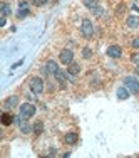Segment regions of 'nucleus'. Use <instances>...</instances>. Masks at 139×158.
<instances>
[{
	"label": "nucleus",
	"mask_w": 139,
	"mask_h": 158,
	"mask_svg": "<svg viewBox=\"0 0 139 158\" xmlns=\"http://www.w3.org/2000/svg\"><path fill=\"white\" fill-rule=\"evenodd\" d=\"M124 86L131 91V94H139V81L134 76H127L124 77Z\"/></svg>",
	"instance_id": "7ed1b4c3"
},
{
	"label": "nucleus",
	"mask_w": 139,
	"mask_h": 158,
	"mask_svg": "<svg viewBox=\"0 0 139 158\" xmlns=\"http://www.w3.org/2000/svg\"><path fill=\"white\" fill-rule=\"evenodd\" d=\"M18 7H20V9H24V7H29V3L25 2V0H22V2L18 3Z\"/></svg>",
	"instance_id": "a878e982"
},
{
	"label": "nucleus",
	"mask_w": 139,
	"mask_h": 158,
	"mask_svg": "<svg viewBox=\"0 0 139 158\" xmlns=\"http://www.w3.org/2000/svg\"><path fill=\"white\" fill-rule=\"evenodd\" d=\"M29 86H30V91H32L35 96H40V94L44 93V79L39 77V76L30 77V81H29Z\"/></svg>",
	"instance_id": "f257e3e1"
},
{
	"label": "nucleus",
	"mask_w": 139,
	"mask_h": 158,
	"mask_svg": "<svg viewBox=\"0 0 139 158\" xmlns=\"http://www.w3.org/2000/svg\"><path fill=\"white\" fill-rule=\"evenodd\" d=\"M5 24H7V17H2V20H0V27H3Z\"/></svg>",
	"instance_id": "bb28decb"
},
{
	"label": "nucleus",
	"mask_w": 139,
	"mask_h": 158,
	"mask_svg": "<svg viewBox=\"0 0 139 158\" xmlns=\"http://www.w3.org/2000/svg\"><path fill=\"white\" fill-rule=\"evenodd\" d=\"M18 104V96L17 94H12V96H9L5 101H3V108L5 110H12V108H15Z\"/></svg>",
	"instance_id": "1a4fd4ad"
},
{
	"label": "nucleus",
	"mask_w": 139,
	"mask_h": 158,
	"mask_svg": "<svg viewBox=\"0 0 139 158\" xmlns=\"http://www.w3.org/2000/svg\"><path fill=\"white\" fill-rule=\"evenodd\" d=\"M126 25H127L129 29H137V27H139V17H137V15H131V17H127Z\"/></svg>",
	"instance_id": "ddd939ff"
},
{
	"label": "nucleus",
	"mask_w": 139,
	"mask_h": 158,
	"mask_svg": "<svg viewBox=\"0 0 139 158\" xmlns=\"http://www.w3.org/2000/svg\"><path fill=\"white\" fill-rule=\"evenodd\" d=\"M30 3H32V5H35V7H42V5H46V3H47V0H30Z\"/></svg>",
	"instance_id": "4be33fe9"
},
{
	"label": "nucleus",
	"mask_w": 139,
	"mask_h": 158,
	"mask_svg": "<svg viewBox=\"0 0 139 158\" xmlns=\"http://www.w3.org/2000/svg\"><path fill=\"white\" fill-rule=\"evenodd\" d=\"M116 94H117L119 99H127V98L131 96V91L126 88V86H121V88L117 89V93H116Z\"/></svg>",
	"instance_id": "4468645a"
},
{
	"label": "nucleus",
	"mask_w": 139,
	"mask_h": 158,
	"mask_svg": "<svg viewBox=\"0 0 139 158\" xmlns=\"http://www.w3.org/2000/svg\"><path fill=\"white\" fill-rule=\"evenodd\" d=\"M82 57H84V59H91L92 57V49L91 47H84V49H82Z\"/></svg>",
	"instance_id": "aec40b11"
},
{
	"label": "nucleus",
	"mask_w": 139,
	"mask_h": 158,
	"mask_svg": "<svg viewBox=\"0 0 139 158\" xmlns=\"http://www.w3.org/2000/svg\"><path fill=\"white\" fill-rule=\"evenodd\" d=\"M49 155H50V156L57 155V150H55V148H52V150H50V153H49Z\"/></svg>",
	"instance_id": "c85d7f7f"
},
{
	"label": "nucleus",
	"mask_w": 139,
	"mask_h": 158,
	"mask_svg": "<svg viewBox=\"0 0 139 158\" xmlns=\"http://www.w3.org/2000/svg\"><path fill=\"white\" fill-rule=\"evenodd\" d=\"M131 61L136 62V64H139V51H137V52H134V54L131 56Z\"/></svg>",
	"instance_id": "b1692460"
},
{
	"label": "nucleus",
	"mask_w": 139,
	"mask_h": 158,
	"mask_svg": "<svg viewBox=\"0 0 139 158\" xmlns=\"http://www.w3.org/2000/svg\"><path fill=\"white\" fill-rule=\"evenodd\" d=\"M15 125L20 128V131L24 135H29V133H34V126H30L27 121H25V118L22 114H18V116H15Z\"/></svg>",
	"instance_id": "20e7f679"
},
{
	"label": "nucleus",
	"mask_w": 139,
	"mask_h": 158,
	"mask_svg": "<svg viewBox=\"0 0 139 158\" xmlns=\"http://www.w3.org/2000/svg\"><path fill=\"white\" fill-rule=\"evenodd\" d=\"M77 140H79L77 133H67L66 136H64V143H66V145H76Z\"/></svg>",
	"instance_id": "f8f14e48"
},
{
	"label": "nucleus",
	"mask_w": 139,
	"mask_h": 158,
	"mask_svg": "<svg viewBox=\"0 0 139 158\" xmlns=\"http://www.w3.org/2000/svg\"><path fill=\"white\" fill-rule=\"evenodd\" d=\"M97 2L99 0H82V3H84V7H87V9H94V7H97Z\"/></svg>",
	"instance_id": "6ab92c4d"
},
{
	"label": "nucleus",
	"mask_w": 139,
	"mask_h": 158,
	"mask_svg": "<svg viewBox=\"0 0 139 158\" xmlns=\"http://www.w3.org/2000/svg\"><path fill=\"white\" fill-rule=\"evenodd\" d=\"M18 111H20V114L24 116L25 119H30L37 113V108H35V104H32V103H24V104H20Z\"/></svg>",
	"instance_id": "f03ea898"
},
{
	"label": "nucleus",
	"mask_w": 139,
	"mask_h": 158,
	"mask_svg": "<svg viewBox=\"0 0 139 158\" xmlns=\"http://www.w3.org/2000/svg\"><path fill=\"white\" fill-rule=\"evenodd\" d=\"M44 131V123L42 121H35V125H34V135L35 136H40Z\"/></svg>",
	"instance_id": "dca6fc26"
},
{
	"label": "nucleus",
	"mask_w": 139,
	"mask_h": 158,
	"mask_svg": "<svg viewBox=\"0 0 139 158\" xmlns=\"http://www.w3.org/2000/svg\"><path fill=\"white\" fill-rule=\"evenodd\" d=\"M59 59L64 66H69L70 62H74V52L70 49H62L61 54H59Z\"/></svg>",
	"instance_id": "423d86ee"
},
{
	"label": "nucleus",
	"mask_w": 139,
	"mask_h": 158,
	"mask_svg": "<svg viewBox=\"0 0 139 158\" xmlns=\"http://www.w3.org/2000/svg\"><path fill=\"white\" fill-rule=\"evenodd\" d=\"M92 14H94L96 17H101V15L104 14V9H102V7L97 5V7H94V9H92Z\"/></svg>",
	"instance_id": "412c9836"
},
{
	"label": "nucleus",
	"mask_w": 139,
	"mask_h": 158,
	"mask_svg": "<svg viewBox=\"0 0 139 158\" xmlns=\"http://www.w3.org/2000/svg\"><path fill=\"white\" fill-rule=\"evenodd\" d=\"M79 73H81V66H79L77 62H70L69 66H67V74H69V76L76 77Z\"/></svg>",
	"instance_id": "9b49d317"
},
{
	"label": "nucleus",
	"mask_w": 139,
	"mask_h": 158,
	"mask_svg": "<svg viewBox=\"0 0 139 158\" xmlns=\"http://www.w3.org/2000/svg\"><path fill=\"white\" fill-rule=\"evenodd\" d=\"M46 67L49 69V73H50V74H55L59 71V66H57V62H55L54 59H49V61L46 62Z\"/></svg>",
	"instance_id": "2eb2a0df"
},
{
	"label": "nucleus",
	"mask_w": 139,
	"mask_h": 158,
	"mask_svg": "<svg viewBox=\"0 0 139 158\" xmlns=\"http://www.w3.org/2000/svg\"><path fill=\"white\" fill-rule=\"evenodd\" d=\"M54 77H55V81L59 82V86H61L62 89H66V88H67V73H64V71L59 69L57 73L54 74Z\"/></svg>",
	"instance_id": "6e6552de"
},
{
	"label": "nucleus",
	"mask_w": 139,
	"mask_h": 158,
	"mask_svg": "<svg viewBox=\"0 0 139 158\" xmlns=\"http://www.w3.org/2000/svg\"><path fill=\"white\" fill-rule=\"evenodd\" d=\"M22 62H24V61H18V62H15V64H14V66H12V69H15V67L22 66Z\"/></svg>",
	"instance_id": "cd10ccee"
},
{
	"label": "nucleus",
	"mask_w": 139,
	"mask_h": 158,
	"mask_svg": "<svg viewBox=\"0 0 139 158\" xmlns=\"http://www.w3.org/2000/svg\"><path fill=\"white\" fill-rule=\"evenodd\" d=\"M124 12H126V5H124V3L117 5V9H116V14H117V15H122Z\"/></svg>",
	"instance_id": "5701e85b"
},
{
	"label": "nucleus",
	"mask_w": 139,
	"mask_h": 158,
	"mask_svg": "<svg viewBox=\"0 0 139 158\" xmlns=\"http://www.w3.org/2000/svg\"><path fill=\"white\" fill-rule=\"evenodd\" d=\"M106 54L111 59H119L122 56V47L121 46H116V44H114V46H109L107 51H106Z\"/></svg>",
	"instance_id": "0eeeda50"
},
{
	"label": "nucleus",
	"mask_w": 139,
	"mask_h": 158,
	"mask_svg": "<svg viewBox=\"0 0 139 158\" xmlns=\"http://www.w3.org/2000/svg\"><path fill=\"white\" fill-rule=\"evenodd\" d=\"M81 34L85 37V39H91V37L94 35V25L92 22L89 20V19H84L81 24Z\"/></svg>",
	"instance_id": "39448f33"
},
{
	"label": "nucleus",
	"mask_w": 139,
	"mask_h": 158,
	"mask_svg": "<svg viewBox=\"0 0 139 158\" xmlns=\"http://www.w3.org/2000/svg\"><path fill=\"white\" fill-rule=\"evenodd\" d=\"M0 10H2V17L10 15V12H12V10H10V5H9V3H2V5H0Z\"/></svg>",
	"instance_id": "f3484780"
},
{
	"label": "nucleus",
	"mask_w": 139,
	"mask_h": 158,
	"mask_svg": "<svg viewBox=\"0 0 139 158\" xmlns=\"http://www.w3.org/2000/svg\"><path fill=\"white\" fill-rule=\"evenodd\" d=\"M133 47H134V49H139V37L133 39Z\"/></svg>",
	"instance_id": "393cba45"
},
{
	"label": "nucleus",
	"mask_w": 139,
	"mask_h": 158,
	"mask_svg": "<svg viewBox=\"0 0 139 158\" xmlns=\"http://www.w3.org/2000/svg\"><path fill=\"white\" fill-rule=\"evenodd\" d=\"M134 73H136V76L139 77V64H137V67H136V69H134Z\"/></svg>",
	"instance_id": "c756f323"
},
{
	"label": "nucleus",
	"mask_w": 139,
	"mask_h": 158,
	"mask_svg": "<svg viewBox=\"0 0 139 158\" xmlns=\"http://www.w3.org/2000/svg\"><path fill=\"white\" fill-rule=\"evenodd\" d=\"M30 14V10H29V7H24V9H18V12H17V17L18 19H25Z\"/></svg>",
	"instance_id": "a211bd4d"
},
{
	"label": "nucleus",
	"mask_w": 139,
	"mask_h": 158,
	"mask_svg": "<svg viewBox=\"0 0 139 158\" xmlns=\"http://www.w3.org/2000/svg\"><path fill=\"white\" fill-rule=\"evenodd\" d=\"M2 125L3 126H9V125H12V123H15V116L12 114V113H9V111H5V113H2Z\"/></svg>",
	"instance_id": "9d476101"
}]
</instances>
